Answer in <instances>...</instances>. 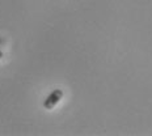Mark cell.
Segmentation results:
<instances>
[{
    "mask_svg": "<svg viewBox=\"0 0 152 136\" xmlns=\"http://www.w3.org/2000/svg\"><path fill=\"white\" fill-rule=\"evenodd\" d=\"M62 97H63V90L55 89L54 92H51V93L47 96V98L45 100V102H43V106H45V109L51 110L53 107L62 100Z\"/></svg>",
    "mask_w": 152,
    "mask_h": 136,
    "instance_id": "obj_1",
    "label": "cell"
},
{
    "mask_svg": "<svg viewBox=\"0 0 152 136\" xmlns=\"http://www.w3.org/2000/svg\"><path fill=\"white\" fill-rule=\"evenodd\" d=\"M1 58H3V52L0 51V59H1Z\"/></svg>",
    "mask_w": 152,
    "mask_h": 136,
    "instance_id": "obj_2",
    "label": "cell"
}]
</instances>
